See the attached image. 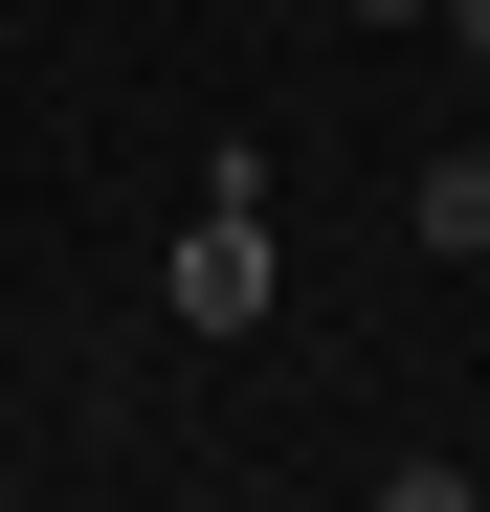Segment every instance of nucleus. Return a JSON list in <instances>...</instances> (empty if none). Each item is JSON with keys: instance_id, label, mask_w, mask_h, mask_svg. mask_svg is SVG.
Returning a JSON list of instances; mask_svg holds the SVG:
<instances>
[{"instance_id": "nucleus-3", "label": "nucleus", "mask_w": 490, "mask_h": 512, "mask_svg": "<svg viewBox=\"0 0 490 512\" xmlns=\"http://www.w3.org/2000/svg\"><path fill=\"white\" fill-rule=\"evenodd\" d=\"M357 512H490V490H468V468H379Z\"/></svg>"}, {"instance_id": "nucleus-2", "label": "nucleus", "mask_w": 490, "mask_h": 512, "mask_svg": "<svg viewBox=\"0 0 490 512\" xmlns=\"http://www.w3.org/2000/svg\"><path fill=\"white\" fill-rule=\"evenodd\" d=\"M401 245H424V268H490V134H468V156H424V179H401Z\"/></svg>"}, {"instance_id": "nucleus-1", "label": "nucleus", "mask_w": 490, "mask_h": 512, "mask_svg": "<svg viewBox=\"0 0 490 512\" xmlns=\"http://www.w3.org/2000/svg\"><path fill=\"white\" fill-rule=\"evenodd\" d=\"M245 312H268V179L223 156L201 223H179V334H245Z\"/></svg>"}, {"instance_id": "nucleus-4", "label": "nucleus", "mask_w": 490, "mask_h": 512, "mask_svg": "<svg viewBox=\"0 0 490 512\" xmlns=\"http://www.w3.org/2000/svg\"><path fill=\"white\" fill-rule=\"evenodd\" d=\"M335 23H446V0H335Z\"/></svg>"}]
</instances>
